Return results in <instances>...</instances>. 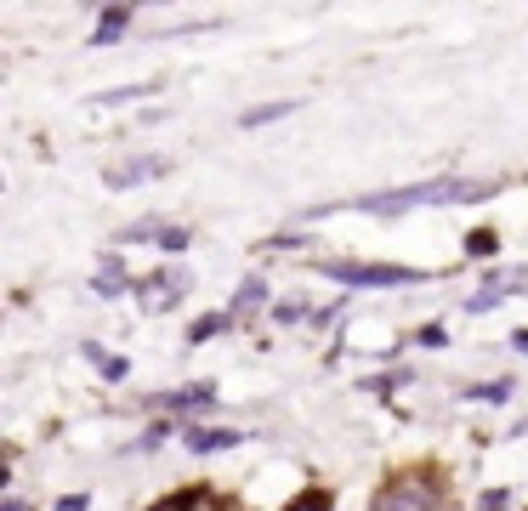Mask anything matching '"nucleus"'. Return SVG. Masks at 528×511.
Wrapping results in <instances>:
<instances>
[{"label":"nucleus","instance_id":"nucleus-1","mask_svg":"<svg viewBox=\"0 0 528 511\" xmlns=\"http://www.w3.org/2000/svg\"><path fill=\"white\" fill-rule=\"evenodd\" d=\"M500 182H477V177H438V182H415V188H392V194H370L358 199V211L375 216H398L415 205H466V199H489Z\"/></svg>","mask_w":528,"mask_h":511},{"label":"nucleus","instance_id":"nucleus-2","mask_svg":"<svg viewBox=\"0 0 528 511\" xmlns=\"http://www.w3.org/2000/svg\"><path fill=\"white\" fill-rule=\"evenodd\" d=\"M324 273L341 284H415L421 279L415 267H358V262H330Z\"/></svg>","mask_w":528,"mask_h":511},{"label":"nucleus","instance_id":"nucleus-3","mask_svg":"<svg viewBox=\"0 0 528 511\" xmlns=\"http://www.w3.org/2000/svg\"><path fill=\"white\" fill-rule=\"evenodd\" d=\"M517 290H528V267H511V273H489V279H483V290H477V296L466 301V307H472V313H489V307H494L500 296H517Z\"/></svg>","mask_w":528,"mask_h":511},{"label":"nucleus","instance_id":"nucleus-4","mask_svg":"<svg viewBox=\"0 0 528 511\" xmlns=\"http://www.w3.org/2000/svg\"><path fill=\"white\" fill-rule=\"evenodd\" d=\"M375 511H432V489H426V483H392V489L375 500Z\"/></svg>","mask_w":528,"mask_h":511},{"label":"nucleus","instance_id":"nucleus-5","mask_svg":"<svg viewBox=\"0 0 528 511\" xmlns=\"http://www.w3.org/2000/svg\"><path fill=\"white\" fill-rule=\"evenodd\" d=\"M148 177H165V159H137L125 171H108V188H131V182H148Z\"/></svg>","mask_w":528,"mask_h":511},{"label":"nucleus","instance_id":"nucleus-6","mask_svg":"<svg viewBox=\"0 0 528 511\" xmlns=\"http://www.w3.org/2000/svg\"><path fill=\"white\" fill-rule=\"evenodd\" d=\"M233 443H239V432H222V426H216V432H188V449H199V455H211V449H233Z\"/></svg>","mask_w":528,"mask_h":511},{"label":"nucleus","instance_id":"nucleus-7","mask_svg":"<svg viewBox=\"0 0 528 511\" xmlns=\"http://www.w3.org/2000/svg\"><path fill=\"white\" fill-rule=\"evenodd\" d=\"M125 18H131L125 6H108V12H103V29H97V46H108V40H120V35H125Z\"/></svg>","mask_w":528,"mask_h":511},{"label":"nucleus","instance_id":"nucleus-8","mask_svg":"<svg viewBox=\"0 0 528 511\" xmlns=\"http://www.w3.org/2000/svg\"><path fill=\"white\" fill-rule=\"evenodd\" d=\"M256 307H262V279H245V284H239V307H233V318L256 313Z\"/></svg>","mask_w":528,"mask_h":511},{"label":"nucleus","instance_id":"nucleus-9","mask_svg":"<svg viewBox=\"0 0 528 511\" xmlns=\"http://www.w3.org/2000/svg\"><path fill=\"white\" fill-rule=\"evenodd\" d=\"M211 398H216L211 387H188V392H176L171 404H176V409H205V404H211Z\"/></svg>","mask_w":528,"mask_h":511},{"label":"nucleus","instance_id":"nucleus-10","mask_svg":"<svg viewBox=\"0 0 528 511\" xmlns=\"http://www.w3.org/2000/svg\"><path fill=\"white\" fill-rule=\"evenodd\" d=\"M506 392H511V381H483V387H472V398L477 404H500Z\"/></svg>","mask_w":528,"mask_h":511},{"label":"nucleus","instance_id":"nucleus-11","mask_svg":"<svg viewBox=\"0 0 528 511\" xmlns=\"http://www.w3.org/2000/svg\"><path fill=\"white\" fill-rule=\"evenodd\" d=\"M290 108H296V103H273V108H250V114H245V120H239V125H267V120H279V114H290Z\"/></svg>","mask_w":528,"mask_h":511},{"label":"nucleus","instance_id":"nucleus-12","mask_svg":"<svg viewBox=\"0 0 528 511\" xmlns=\"http://www.w3.org/2000/svg\"><path fill=\"white\" fill-rule=\"evenodd\" d=\"M290 511H330V494L307 489V494H301V500H296V506H290Z\"/></svg>","mask_w":528,"mask_h":511},{"label":"nucleus","instance_id":"nucleus-13","mask_svg":"<svg viewBox=\"0 0 528 511\" xmlns=\"http://www.w3.org/2000/svg\"><path fill=\"white\" fill-rule=\"evenodd\" d=\"M97 290H103V296H114V290H120V262H108L103 273H97Z\"/></svg>","mask_w":528,"mask_h":511},{"label":"nucleus","instance_id":"nucleus-14","mask_svg":"<svg viewBox=\"0 0 528 511\" xmlns=\"http://www.w3.org/2000/svg\"><path fill=\"white\" fill-rule=\"evenodd\" d=\"M216 330H228V318H199V324H194V341H205V335H216Z\"/></svg>","mask_w":528,"mask_h":511},{"label":"nucleus","instance_id":"nucleus-15","mask_svg":"<svg viewBox=\"0 0 528 511\" xmlns=\"http://www.w3.org/2000/svg\"><path fill=\"white\" fill-rule=\"evenodd\" d=\"M159 245H165V250H182V245H188V233H182V228H165V233H159Z\"/></svg>","mask_w":528,"mask_h":511},{"label":"nucleus","instance_id":"nucleus-16","mask_svg":"<svg viewBox=\"0 0 528 511\" xmlns=\"http://www.w3.org/2000/svg\"><path fill=\"white\" fill-rule=\"evenodd\" d=\"M477 511H506V494H500V489H489L483 500H477Z\"/></svg>","mask_w":528,"mask_h":511},{"label":"nucleus","instance_id":"nucleus-17","mask_svg":"<svg viewBox=\"0 0 528 511\" xmlns=\"http://www.w3.org/2000/svg\"><path fill=\"white\" fill-rule=\"evenodd\" d=\"M57 511H86V494H69V500H57Z\"/></svg>","mask_w":528,"mask_h":511},{"label":"nucleus","instance_id":"nucleus-18","mask_svg":"<svg viewBox=\"0 0 528 511\" xmlns=\"http://www.w3.org/2000/svg\"><path fill=\"white\" fill-rule=\"evenodd\" d=\"M511 347H517V353H528V330H517V335H511Z\"/></svg>","mask_w":528,"mask_h":511},{"label":"nucleus","instance_id":"nucleus-19","mask_svg":"<svg viewBox=\"0 0 528 511\" xmlns=\"http://www.w3.org/2000/svg\"><path fill=\"white\" fill-rule=\"evenodd\" d=\"M0 511H29V506H23V500H6V506H0Z\"/></svg>","mask_w":528,"mask_h":511},{"label":"nucleus","instance_id":"nucleus-20","mask_svg":"<svg viewBox=\"0 0 528 511\" xmlns=\"http://www.w3.org/2000/svg\"><path fill=\"white\" fill-rule=\"evenodd\" d=\"M159 511H188V506H182V500H171V506H159Z\"/></svg>","mask_w":528,"mask_h":511}]
</instances>
